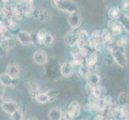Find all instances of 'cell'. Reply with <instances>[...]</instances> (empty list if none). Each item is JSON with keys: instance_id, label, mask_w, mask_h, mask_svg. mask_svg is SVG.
<instances>
[{"instance_id": "ba28073f", "label": "cell", "mask_w": 129, "mask_h": 120, "mask_svg": "<svg viewBox=\"0 0 129 120\" xmlns=\"http://www.w3.org/2000/svg\"><path fill=\"white\" fill-rule=\"evenodd\" d=\"M33 61L35 63H36L39 66H43L47 63V55L45 52L42 50L36 51L33 54Z\"/></svg>"}, {"instance_id": "7bdbcfd3", "label": "cell", "mask_w": 129, "mask_h": 120, "mask_svg": "<svg viewBox=\"0 0 129 120\" xmlns=\"http://www.w3.org/2000/svg\"><path fill=\"white\" fill-rule=\"evenodd\" d=\"M9 1H10V0H2L3 3H8Z\"/></svg>"}, {"instance_id": "83f0119b", "label": "cell", "mask_w": 129, "mask_h": 120, "mask_svg": "<svg viewBox=\"0 0 129 120\" xmlns=\"http://www.w3.org/2000/svg\"><path fill=\"white\" fill-rule=\"evenodd\" d=\"M128 109L127 107H123V106H119V112L117 114V116L119 117V119H124L128 117Z\"/></svg>"}, {"instance_id": "f35d334b", "label": "cell", "mask_w": 129, "mask_h": 120, "mask_svg": "<svg viewBox=\"0 0 129 120\" xmlns=\"http://www.w3.org/2000/svg\"><path fill=\"white\" fill-rule=\"evenodd\" d=\"M93 87H93L92 85H91L90 83H87L85 88H86V91H87V95H88L91 94V91H92Z\"/></svg>"}, {"instance_id": "8d00e7d4", "label": "cell", "mask_w": 129, "mask_h": 120, "mask_svg": "<svg viewBox=\"0 0 129 120\" xmlns=\"http://www.w3.org/2000/svg\"><path fill=\"white\" fill-rule=\"evenodd\" d=\"M122 8H123V11H125V12L128 11V9H129L128 0H123V2H122Z\"/></svg>"}, {"instance_id": "d4e9b609", "label": "cell", "mask_w": 129, "mask_h": 120, "mask_svg": "<svg viewBox=\"0 0 129 120\" xmlns=\"http://www.w3.org/2000/svg\"><path fill=\"white\" fill-rule=\"evenodd\" d=\"M89 38H90V36H89V34L86 30H81L78 32V39L83 42L84 43L87 44Z\"/></svg>"}, {"instance_id": "277c9868", "label": "cell", "mask_w": 129, "mask_h": 120, "mask_svg": "<svg viewBox=\"0 0 129 120\" xmlns=\"http://www.w3.org/2000/svg\"><path fill=\"white\" fill-rule=\"evenodd\" d=\"M1 107L5 113L11 114L19 108L18 103L14 99H6L1 103Z\"/></svg>"}, {"instance_id": "7402d4cb", "label": "cell", "mask_w": 129, "mask_h": 120, "mask_svg": "<svg viewBox=\"0 0 129 120\" xmlns=\"http://www.w3.org/2000/svg\"><path fill=\"white\" fill-rule=\"evenodd\" d=\"M79 73L81 76L84 78H87L89 77V75L91 74V68H89L88 66H87L85 64H83L81 66H79Z\"/></svg>"}, {"instance_id": "8992f818", "label": "cell", "mask_w": 129, "mask_h": 120, "mask_svg": "<svg viewBox=\"0 0 129 120\" xmlns=\"http://www.w3.org/2000/svg\"><path fill=\"white\" fill-rule=\"evenodd\" d=\"M0 83L5 87H13L17 85L19 80L18 78H12L7 73H2L0 74Z\"/></svg>"}, {"instance_id": "60d3db41", "label": "cell", "mask_w": 129, "mask_h": 120, "mask_svg": "<svg viewBox=\"0 0 129 120\" xmlns=\"http://www.w3.org/2000/svg\"><path fill=\"white\" fill-rule=\"evenodd\" d=\"M59 120H70V119H68V118L65 116V115H63V117H62Z\"/></svg>"}, {"instance_id": "5b68a950", "label": "cell", "mask_w": 129, "mask_h": 120, "mask_svg": "<svg viewBox=\"0 0 129 120\" xmlns=\"http://www.w3.org/2000/svg\"><path fill=\"white\" fill-rule=\"evenodd\" d=\"M68 22V24L72 26V28L76 29L81 26L82 22H83V18L81 15L79 14V11L74 12V13H72V14H69Z\"/></svg>"}, {"instance_id": "836d02e7", "label": "cell", "mask_w": 129, "mask_h": 120, "mask_svg": "<svg viewBox=\"0 0 129 120\" xmlns=\"http://www.w3.org/2000/svg\"><path fill=\"white\" fill-rule=\"evenodd\" d=\"M47 93L48 94L49 97H50V101L55 100L57 97V95H58V92L55 90H54V89H51V90L47 91Z\"/></svg>"}, {"instance_id": "ffe728a7", "label": "cell", "mask_w": 129, "mask_h": 120, "mask_svg": "<svg viewBox=\"0 0 129 120\" xmlns=\"http://www.w3.org/2000/svg\"><path fill=\"white\" fill-rule=\"evenodd\" d=\"M87 79L88 83H90L93 87H96L100 85L101 78L100 75L96 73H91V74L89 75V77Z\"/></svg>"}, {"instance_id": "d6a6232c", "label": "cell", "mask_w": 129, "mask_h": 120, "mask_svg": "<svg viewBox=\"0 0 129 120\" xmlns=\"http://www.w3.org/2000/svg\"><path fill=\"white\" fill-rule=\"evenodd\" d=\"M19 4L21 6L22 8H26L29 7H32L33 5V0H20Z\"/></svg>"}, {"instance_id": "44dd1931", "label": "cell", "mask_w": 129, "mask_h": 120, "mask_svg": "<svg viewBox=\"0 0 129 120\" xmlns=\"http://www.w3.org/2000/svg\"><path fill=\"white\" fill-rule=\"evenodd\" d=\"M120 10L118 7H113L109 9L108 11V16L112 20H117L118 18L120 15Z\"/></svg>"}, {"instance_id": "e575fe53", "label": "cell", "mask_w": 129, "mask_h": 120, "mask_svg": "<svg viewBox=\"0 0 129 120\" xmlns=\"http://www.w3.org/2000/svg\"><path fill=\"white\" fill-rule=\"evenodd\" d=\"M7 32V24L3 22H0V34L4 35Z\"/></svg>"}, {"instance_id": "cb8c5ba5", "label": "cell", "mask_w": 129, "mask_h": 120, "mask_svg": "<svg viewBox=\"0 0 129 120\" xmlns=\"http://www.w3.org/2000/svg\"><path fill=\"white\" fill-rule=\"evenodd\" d=\"M46 33L47 31L45 30H39V31L36 33L35 34V40H36V43L38 44H43V42H44V38H45V35H46Z\"/></svg>"}, {"instance_id": "3957f363", "label": "cell", "mask_w": 129, "mask_h": 120, "mask_svg": "<svg viewBox=\"0 0 129 120\" xmlns=\"http://www.w3.org/2000/svg\"><path fill=\"white\" fill-rule=\"evenodd\" d=\"M121 49L122 48L117 47L109 53L112 54L115 60V63H116L118 66H121V67H125L127 64V58L124 51H123Z\"/></svg>"}, {"instance_id": "30bf717a", "label": "cell", "mask_w": 129, "mask_h": 120, "mask_svg": "<svg viewBox=\"0 0 129 120\" xmlns=\"http://www.w3.org/2000/svg\"><path fill=\"white\" fill-rule=\"evenodd\" d=\"M17 38L23 46H28L30 44H32L30 34L26 30H19V33L17 34Z\"/></svg>"}, {"instance_id": "74e56055", "label": "cell", "mask_w": 129, "mask_h": 120, "mask_svg": "<svg viewBox=\"0 0 129 120\" xmlns=\"http://www.w3.org/2000/svg\"><path fill=\"white\" fill-rule=\"evenodd\" d=\"M5 93H6V89L5 87H4L3 84L0 83V99H2L3 98L5 95Z\"/></svg>"}, {"instance_id": "ac0fdd59", "label": "cell", "mask_w": 129, "mask_h": 120, "mask_svg": "<svg viewBox=\"0 0 129 120\" xmlns=\"http://www.w3.org/2000/svg\"><path fill=\"white\" fill-rule=\"evenodd\" d=\"M112 38L113 34L109 29H104L103 31H101V40L103 44H108L112 41Z\"/></svg>"}, {"instance_id": "9a60e30c", "label": "cell", "mask_w": 129, "mask_h": 120, "mask_svg": "<svg viewBox=\"0 0 129 120\" xmlns=\"http://www.w3.org/2000/svg\"><path fill=\"white\" fill-rule=\"evenodd\" d=\"M86 59H84V62H85V65L87 66H88L89 68H92L94 66L96 63H97V60H98V58H97V54L96 52H91L85 57Z\"/></svg>"}, {"instance_id": "e0dca14e", "label": "cell", "mask_w": 129, "mask_h": 120, "mask_svg": "<svg viewBox=\"0 0 129 120\" xmlns=\"http://www.w3.org/2000/svg\"><path fill=\"white\" fill-rule=\"evenodd\" d=\"M118 103L119 106L123 107H127L129 102V95L127 92H122L118 95Z\"/></svg>"}, {"instance_id": "d590c367", "label": "cell", "mask_w": 129, "mask_h": 120, "mask_svg": "<svg viewBox=\"0 0 129 120\" xmlns=\"http://www.w3.org/2000/svg\"><path fill=\"white\" fill-rule=\"evenodd\" d=\"M79 55L83 56V58H85L89 54V51H88L86 46L83 47H81V48H79Z\"/></svg>"}, {"instance_id": "8fae6325", "label": "cell", "mask_w": 129, "mask_h": 120, "mask_svg": "<svg viewBox=\"0 0 129 120\" xmlns=\"http://www.w3.org/2000/svg\"><path fill=\"white\" fill-rule=\"evenodd\" d=\"M60 73L64 78L71 77L74 73V65L71 62H66L63 63L60 67Z\"/></svg>"}, {"instance_id": "ee69618b", "label": "cell", "mask_w": 129, "mask_h": 120, "mask_svg": "<svg viewBox=\"0 0 129 120\" xmlns=\"http://www.w3.org/2000/svg\"><path fill=\"white\" fill-rule=\"evenodd\" d=\"M123 120H129V118H128V117H127V118H124V119H123Z\"/></svg>"}, {"instance_id": "9c48e42d", "label": "cell", "mask_w": 129, "mask_h": 120, "mask_svg": "<svg viewBox=\"0 0 129 120\" xmlns=\"http://www.w3.org/2000/svg\"><path fill=\"white\" fill-rule=\"evenodd\" d=\"M78 41V32H75V30H70L67 32L64 36V43L66 45L69 47L75 46Z\"/></svg>"}, {"instance_id": "7c38bea8", "label": "cell", "mask_w": 129, "mask_h": 120, "mask_svg": "<svg viewBox=\"0 0 129 120\" xmlns=\"http://www.w3.org/2000/svg\"><path fill=\"white\" fill-rule=\"evenodd\" d=\"M63 115V110L59 106H54L48 112V118L50 120H59Z\"/></svg>"}, {"instance_id": "ab89813d", "label": "cell", "mask_w": 129, "mask_h": 120, "mask_svg": "<svg viewBox=\"0 0 129 120\" xmlns=\"http://www.w3.org/2000/svg\"><path fill=\"white\" fill-rule=\"evenodd\" d=\"M94 120H105V116L104 114H97L96 116L95 117V119Z\"/></svg>"}, {"instance_id": "bcb514c9", "label": "cell", "mask_w": 129, "mask_h": 120, "mask_svg": "<svg viewBox=\"0 0 129 120\" xmlns=\"http://www.w3.org/2000/svg\"><path fill=\"white\" fill-rule=\"evenodd\" d=\"M115 120H116V119H115Z\"/></svg>"}, {"instance_id": "4fadbf2b", "label": "cell", "mask_w": 129, "mask_h": 120, "mask_svg": "<svg viewBox=\"0 0 129 120\" xmlns=\"http://www.w3.org/2000/svg\"><path fill=\"white\" fill-rule=\"evenodd\" d=\"M27 88H28V91H29V94H30V97L34 99H35V97H36L39 93L41 92L40 91V87H39V83L36 82H34V81L28 83Z\"/></svg>"}, {"instance_id": "4dcf8cb0", "label": "cell", "mask_w": 129, "mask_h": 120, "mask_svg": "<svg viewBox=\"0 0 129 120\" xmlns=\"http://www.w3.org/2000/svg\"><path fill=\"white\" fill-rule=\"evenodd\" d=\"M93 96H95L98 99H100L101 95H102V87L99 85V86H96L94 87L92 89V91H91V94Z\"/></svg>"}, {"instance_id": "484cf974", "label": "cell", "mask_w": 129, "mask_h": 120, "mask_svg": "<svg viewBox=\"0 0 129 120\" xmlns=\"http://www.w3.org/2000/svg\"><path fill=\"white\" fill-rule=\"evenodd\" d=\"M11 120H23V113L19 107L11 114Z\"/></svg>"}, {"instance_id": "7a4b0ae2", "label": "cell", "mask_w": 129, "mask_h": 120, "mask_svg": "<svg viewBox=\"0 0 129 120\" xmlns=\"http://www.w3.org/2000/svg\"><path fill=\"white\" fill-rule=\"evenodd\" d=\"M80 112L81 105L77 101H72V103H69L68 106L65 116L70 120H74L77 117H79V115L80 114Z\"/></svg>"}, {"instance_id": "52a82bcc", "label": "cell", "mask_w": 129, "mask_h": 120, "mask_svg": "<svg viewBox=\"0 0 129 120\" xmlns=\"http://www.w3.org/2000/svg\"><path fill=\"white\" fill-rule=\"evenodd\" d=\"M108 29L111 30V32H112V34H113V36L119 35L123 33V26L117 20L111 19V21H109L108 23Z\"/></svg>"}, {"instance_id": "f1b7e54d", "label": "cell", "mask_w": 129, "mask_h": 120, "mask_svg": "<svg viewBox=\"0 0 129 120\" xmlns=\"http://www.w3.org/2000/svg\"><path fill=\"white\" fill-rule=\"evenodd\" d=\"M115 43H116V45L119 48H124L128 43V39L126 36H122L120 38H119L116 42H115Z\"/></svg>"}, {"instance_id": "1f68e13d", "label": "cell", "mask_w": 129, "mask_h": 120, "mask_svg": "<svg viewBox=\"0 0 129 120\" xmlns=\"http://www.w3.org/2000/svg\"><path fill=\"white\" fill-rule=\"evenodd\" d=\"M102 102H103V103L107 107V109H108L109 106L112 104V98L110 95H105L103 99H102Z\"/></svg>"}, {"instance_id": "b9f144b4", "label": "cell", "mask_w": 129, "mask_h": 120, "mask_svg": "<svg viewBox=\"0 0 129 120\" xmlns=\"http://www.w3.org/2000/svg\"><path fill=\"white\" fill-rule=\"evenodd\" d=\"M26 120H39V119H38V118H36L31 117V118H29L28 119H26Z\"/></svg>"}, {"instance_id": "5bb4252c", "label": "cell", "mask_w": 129, "mask_h": 120, "mask_svg": "<svg viewBox=\"0 0 129 120\" xmlns=\"http://www.w3.org/2000/svg\"><path fill=\"white\" fill-rule=\"evenodd\" d=\"M12 78H18L20 74L19 66L16 64H8L6 68V72Z\"/></svg>"}, {"instance_id": "2e32d148", "label": "cell", "mask_w": 129, "mask_h": 120, "mask_svg": "<svg viewBox=\"0 0 129 120\" xmlns=\"http://www.w3.org/2000/svg\"><path fill=\"white\" fill-rule=\"evenodd\" d=\"M117 21L121 24L123 28L128 33V31H129V20H128V15L126 14V13L120 12V15H119Z\"/></svg>"}, {"instance_id": "603a6c76", "label": "cell", "mask_w": 129, "mask_h": 120, "mask_svg": "<svg viewBox=\"0 0 129 120\" xmlns=\"http://www.w3.org/2000/svg\"><path fill=\"white\" fill-rule=\"evenodd\" d=\"M90 38L92 39L93 41L95 42L96 43L103 45V43H102V40H101V30H93Z\"/></svg>"}, {"instance_id": "f546056e", "label": "cell", "mask_w": 129, "mask_h": 120, "mask_svg": "<svg viewBox=\"0 0 129 120\" xmlns=\"http://www.w3.org/2000/svg\"><path fill=\"white\" fill-rule=\"evenodd\" d=\"M104 63L107 66H112L115 63V60L113 59V56L112 55L111 53H108V54H107L105 55L104 59Z\"/></svg>"}, {"instance_id": "4316f807", "label": "cell", "mask_w": 129, "mask_h": 120, "mask_svg": "<svg viewBox=\"0 0 129 120\" xmlns=\"http://www.w3.org/2000/svg\"><path fill=\"white\" fill-rule=\"evenodd\" d=\"M55 41V38L53 36V34H51L50 32H47L45 38H44V42L43 44L47 47H51Z\"/></svg>"}, {"instance_id": "f6af8a7d", "label": "cell", "mask_w": 129, "mask_h": 120, "mask_svg": "<svg viewBox=\"0 0 129 120\" xmlns=\"http://www.w3.org/2000/svg\"><path fill=\"white\" fill-rule=\"evenodd\" d=\"M82 120H89V119H87V118H85V119H82Z\"/></svg>"}, {"instance_id": "6da1fadb", "label": "cell", "mask_w": 129, "mask_h": 120, "mask_svg": "<svg viewBox=\"0 0 129 120\" xmlns=\"http://www.w3.org/2000/svg\"><path fill=\"white\" fill-rule=\"evenodd\" d=\"M54 6L59 11L68 14L79 11V7L72 0H53Z\"/></svg>"}, {"instance_id": "d6986e66", "label": "cell", "mask_w": 129, "mask_h": 120, "mask_svg": "<svg viewBox=\"0 0 129 120\" xmlns=\"http://www.w3.org/2000/svg\"><path fill=\"white\" fill-rule=\"evenodd\" d=\"M35 100L39 104H47L50 102V97H49L47 91L40 92L36 97H35Z\"/></svg>"}]
</instances>
